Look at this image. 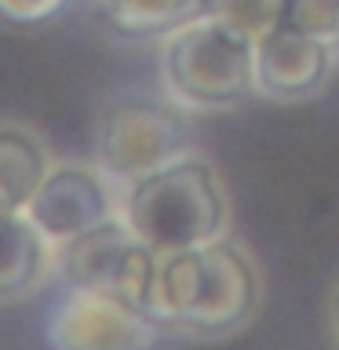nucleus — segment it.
<instances>
[{
	"label": "nucleus",
	"mask_w": 339,
	"mask_h": 350,
	"mask_svg": "<svg viewBox=\"0 0 339 350\" xmlns=\"http://www.w3.org/2000/svg\"><path fill=\"white\" fill-rule=\"evenodd\" d=\"M339 51L288 22L256 37V95L270 103H306L328 88Z\"/></svg>",
	"instance_id": "obj_8"
},
{
	"label": "nucleus",
	"mask_w": 339,
	"mask_h": 350,
	"mask_svg": "<svg viewBox=\"0 0 339 350\" xmlns=\"http://www.w3.org/2000/svg\"><path fill=\"white\" fill-rule=\"evenodd\" d=\"M66 0H0V18L8 22H44L62 11Z\"/></svg>",
	"instance_id": "obj_14"
},
{
	"label": "nucleus",
	"mask_w": 339,
	"mask_h": 350,
	"mask_svg": "<svg viewBox=\"0 0 339 350\" xmlns=\"http://www.w3.org/2000/svg\"><path fill=\"white\" fill-rule=\"evenodd\" d=\"M262 273L234 237L197 248L161 252L153 284V321L161 332L190 339H230L259 317Z\"/></svg>",
	"instance_id": "obj_1"
},
{
	"label": "nucleus",
	"mask_w": 339,
	"mask_h": 350,
	"mask_svg": "<svg viewBox=\"0 0 339 350\" xmlns=\"http://www.w3.org/2000/svg\"><path fill=\"white\" fill-rule=\"evenodd\" d=\"M190 153V131L179 106L153 98H120L103 113L95 135V164L113 183H135Z\"/></svg>",
	"instance_id": "obj_5"
},
{
	"label": "nucleus",
	"mask_w": 339,
	"mask_h": 350,
	"mask_svg": "<svg viewBox=\"0 0 339 350\" xmlns=\"http://www.w3.org/2000/svg\"><path fill=\"white\" fill-rule=\"evenodd\" d=\"M204 15H219L248 37H262L267 29L288 18V0H201Z\"/></svg>",
	"instance_id": "obj_12"
},
{
	"label": "nucleus",
	"mask_w": 339,
	"mask_h": 350,
	"mask_svg": "<svg viewBox=\"0 0 339 350\" xmlns=\"http://www.w3.org/2000/svg\"><path fill=\"white\" fill-rule=\"evenodd\" d=\"M59 270V248L26 212L0 208V306L40 292Z\"/></svg>",
	"instance_id": "obj_9"
},
{
	"label": "nucleus",
	"mask_w": 339,
	"mask_h": 350,
	"mask_svg": "<svg viewBox=\"0 0 339 350\" xmlns=\"http://www.w3.org/2000/svg\"><path fill=\"white\" fill-rule=\"evenodd\" d=\"M284 22L339 51V0H288Z\"/></svg>",
	"instance_id": "obj_13"
},
{
	"label": "nucleus",
	"mask_w": 339,
	"mask_h": 350,
	"mask_svg": "<svg viewBox=\"0 0 339 350\" xmlns=\"http://www.w3.org/2000/svg\"><path fill=\"white\" fill-rule=\"evenodd\" d=\"M161 88L182 113H223L256 95V37L197 11L161 33Z\"/></svg>",
	"instance_id": "obj_3"
},
{
	"label": "nucleus",
	"mask_w": 339,
	"mask_h": 350,
	"mask_svg": "<svg viewBox=\"0 0 339 350\" xmlns=\"http://www.w3.org/2000/svg\"><path fill=\"white\" fill-rule=\"evenodd\" d=\"M51 164L55 161L37 131L18 120H0V208L26 212Z\"/></svg>",
	"instance_id": "obj_10"
},
{
	"label": "nucleus",
	"mask_w": 339,
	"mask_h": 350,
	"mask_svg": "<svg viewBox=\"0 0 339 350\" xmlns=\"http://www.w3.org/2000/svg\"><path fill=\"white\" fill-rule=\"evenodd\" d=\"M157 332L153 317L124 299L73 284L48 314L51 350H153Z\"/></svg>",
	"instance_id": "obj_7"
},
{
	"label": "nucleus",
	"mask_w": 339,
	"mask_h": 350,
	"mask_svg": "<svg viewBox=\"0 0 339 350\" xmlns=\"http://www.w3.org/2000/svg\"><path fill=\"white\" fill-rule=\"evenodd\" d=\"M26 215L44 230V237L55 248H62L73 237L120 215V193L113 190V179L98 164L59 161L51 164L40 190L33 193Z\"/></svg>",
	"instance_id": "obj_6"
},
{
	"label": "nucleus",
	"mask_w": 339,
	"mask_h": 350,
	"mask_svg": "<svg viewBox=\"0 0 339 350\" xmlns=\"http://www.w3.org/2000/svg\"><path fill=\"white\" fill-rule=\"evenodd\" d=\"M120 219L157 252L197 248L230 234V193L219 168L201 153H182L164 168L128 183Z\"/></svg>",
	"instance_id": "obj_2"
},
{
	"label": "nucleus",
	"mask_w": 339,
	"mask_h": 350,
	"mask_svg": "<svg viewBox=\"0 0 339 350\" xmlns=\"http://www.w3.org/2000/svg\"><path fill=\"white\" fill-rule=\"evenodd\" d=\"M161 252L150 248L120 215L73 237L59 248V270L73 288L106 292L153 317V284H157ZM157 325V321H153Z\"/></svg>",
	"instance_id": "obj_4"
},
{
	"label": "nucleus",
	"mask_w": 339,
	"mask_h": 350,
	"mask_svg": "<svg viewBox=\"0 0 339 350\" xmlns=\"http://www.w3.org/2000/svg\"><path fill=\"white\" fill-rule=\"evenodd\" d=\"M106 22L124 37H157L201 11V0H98Z\"/></svg>",
	"instance_id": "obj_11"
},
{
	"label": "nucleus",
	"mask_w": 339,
	"mask_h": 350,
	"mask_svg": "<svg viewBox=\"0 0 339 350\" xmlns=\"http://www.w3.org/2000/svg\"><path fill=\"white\" fill-rule=\"evenodd\" d=\"M328 317H332V332L339 339V281H336V288H332V299H328Z\"/></svg>",
	"instance_id": "obj_15"
}]
</instances>
